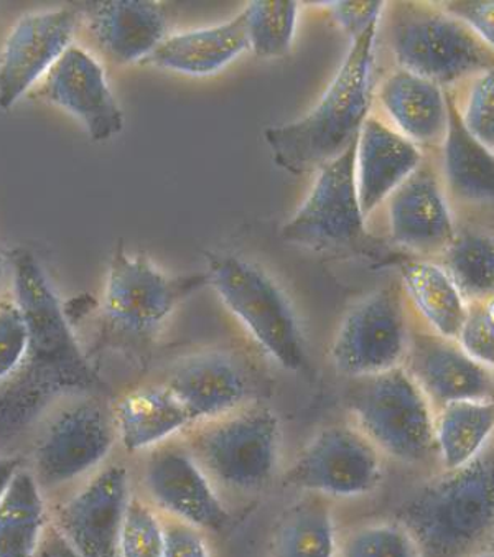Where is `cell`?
Returning <instances> with one entry per match:
<instances>
[{"label": "cell", "instance_id": "obj_34", "mask_svg": "<svg viewBox=\"0 0 494 557\" xmlns=\"http://www.w3.org/2000/svg\"><path fill=\"white\" fill-rule=\"evenodd\" d=\"M342 557H420L412 534L394 521L366 524L346 537Z\"/></svg>", "mask_w": 494, "mask_h": 557}, {"label": "cell", "instance_id": "obj_1", "mask_svg": "<svg viewBox=\"0 0 494 557\" xmlns=\"http://www.w3.org/2000/svg\"><path fill=\"white\" fill-rule=\"evenodd\" d=\"M380 24L351 41L348 53L322 99L294 123L271 126L264 140L272 160L294 175L319 172L345 152L371 114L373 69Z\"/></svg>", "mask_w": 494, "mask_h": 557}, {"label": "cell", "instance_id": "obj_3", "mask_svg": "<svg viewBox=\"0 0 494 557\" xmlns=\"http://www.w3.org/2000/svg\"><path fill=\"white\" fill-rule=\"evenodd\" d=\"M11 269L12 297L28 329L27 360L14 380L53 401L95 386L98 376L44 265L27 249H15Z\"/></svg>", "mask_w": 494, "mask_h": 557}, {"label": "cell", "instance_id": "obj_40", "mask_svg": "<svg viewBox=\"0 0 494 557\" xmlns=\"http://www.w3.org/2000/svg\"><path fill=\"white\" fill-rule=\"evenodd\" d=\"M34 557H83L51 520L48 521Z\"/></svg>", "mask_w": 494, "mask_h": 557}, {"label": "cell", "instance_id": "obj_25", "mask_svg": "<svg viewBox=\"0 0 494 557\" xmlns=\"http://www.w3.org/2000/svg\"><path fill=\"white\" fill-rule=\"evenodd\" d=\"M112 419L118 441L131 454L153 450L194 425L166 384L139 387L119 399Z\"/></svg>", "mask_w": 494, "mask_h": 557}, {"label": "cell", "instance_id": "obj_36", "mask_svg": "<svg viewBox=\"0 0 494 557\" xmlns=\"http://www.w3.org/2000/svg\"><path fill=\"white\" fill-rule=\"evenodd\" d=\"M457 344L478 363L494 371V297L468 304Z\"/></svg>", "mask_w": 494, "mask_h": 557}, {"label": "cell", "instance_id": "obj_29", "mask_svg": "<svg viewBox=\"0 0 494 557\" xmlns=\"http://www.w3.org/2000/svg\"><path fill=\"white\" fill-rule=\"evenodd\" d=\"M48 521L41 486L22 469L0 502V557H34Z\"/></svg>", "mask_w": 494, "mask_h": 557}, {"label": "cell", "instance_id": "obj_28", "mask_svg": "<svg viewBox=\"0 0 494 557\" xmlns=\"http://www.w3.org/2000/svg\"><path fill=\"white\" fill-rule=\"evenodd\" d=\"M439 261L447 269L468 304L494 297V228L461 221L457 235Z\"/></svg>", "mask_w": 494, "mask_h": 557}, {"label": "cell", "instance_id": "obj_17", "mask_svg": "<svg viewBox=\"0 0 494 557\" xmlns=\"http://www.w3.org/2000/svg\"><path fill=\"white\" fill-rule=\"evenodd\" d=\"M144 486L153 505L172 520L213 531L226 527L230 520L213 482L187 447H156L144 466Z\"/></svg>", "mask_w": 494, "mask_h": 557}, {"label": "cell", "instance_id": "obj_10", "mask_svg": "<svg viewBox=\"0 0 494 557\" xmlns=\"http://www.w3.org/2000/svg\"><path fill=\"white\" fill-rule=\"evenodd\" d=\"M118 441L112 412L78 399L51 416L32 454V475L44 488L75 482L101 466Z\"/></svg>", "mask_w": 494, "mask_h": 557}, {"label": "cell", "instance_id": "obj_15", "mask_svg": "<svg viewBox=\"0 0 494 557\" xmlns=\"http://www.w3.org/2000/svg\"><path fill=\"white\" fill-rule=\"evenodd\" d=\"M131 496L129 473L111 466L58 505L50 520L83 557H119V534Z\"/></svg>", "mask_w": 494, "mask_h": 557}, {"label": "cell", "instance_id": "obj_33", "mask_svg": "<svg viewBox=\"0 0 494 557\" xmlns=\"http://www.w3.org/2000/svg\"><path fill=\"white\" fill-rule=\"evenodd\" d=\"M165 528L139 496H131L119 534V557H163Z\"/></svg>", "mask_w": 494, "mask_h": 557}, {"label": "cell", "instance_id": "obj_11", "mask_svg": "<svg viewBox=\"0 0 494 557\" xmlns=\"http://www.w3.org/2000/svg\"><path fill=\"white\" fill-rule=\"evenodd\" d=\"M355 157L356 140L320 169L307 200L282 226L285 242L316 251H333L351 248L365 239L368 220L359 205Z\"/></svg>", "mask_w": 494, "mask_h": 557}, {"label": "cell", "instance_id": "obj_8", "mask_svg": "<svg viewBox=\"0 0 494 557\" xmlns=\"http://www.w3.org/2000/svg\"><path fill=\"white\" fill-rule=\"evenodd\" d=\"M208 286L207 272L170 275L147 256L115 248L102 289V315L114 332L146 338L162 329L176 307Z\"/></svg>", "mask_w": 494, "mask_h": 557}, {"label": "cell", "instance_id": "obj_35", "mask_svg": "<svg viewBox=\"0 0 494 557\" xmlns=\"http://www.w3.org/2000/svg\"><path fill=\"white\" fill-rule=\"evenodd\" d=\"M28 329L21 307L11 299L0 300V383H8L27 360Z\"/></svg>", "mask_w": 494, "mask_h": 557}, {"label": "cell", "instance_id": "obj_12", "mask_svg": "<svg viewBox=\"0 0 494 557\" xmlns=\"http://www.w3.org/2000/svg\"><path fill=\"white\" fill-rule=\"evenodd\" d=\"M383 459L355 424H333L305 445L285 480L316 495L358 498L380 486Z\"/></svg>", "mask_w": 494, "mask_h": 557}, {"label": "cell", "instance_id": "obj_13", "mask_svg": "<svg viewBox=\"0 0 494 557\" xmlns=\"http://www.w3.org/2000/svg\"><path fill=\"white\" fill-rule=\"evenodd\" d=\"M384 205L391 242L417 258H441L457 235L460 218L435 162L425 160Z\"/></svg>", "mask_w": 494, "mask_h": 557}, {"label": "cell", "instance_id": "obj_2", "mask_svg": "<svg viewBox=\"0 0 494 557\" xmlns=\"http://www.w3.org/2000/svg\"><path fill=\"white\" fill-rule=\"evenodd\" d=\"M420 557H478L494 541V441L478 459L441 472L396 513Z\"/></svg>", "mask_w": 494, "mask_h": 557}, {"label": "cell", "instance_id": "obj_21", "mask_svg": "<svg viewBox=\"0 0 494 557\" xmlns=\"http://www.w3.org/2000/svg\"><path fill=\"white\" fill-rule=\"evenodd\" d=\"M85 21L99 51L118 65L143 63L170 30L165 5L149 0L91 2Z\"/></svg>", "mask_w": 494, "mask_h": 557}, {"label": "cell", "instance_id": "obj_19", "mask_svg": "<svg viewBox=\"0 0 494 557\" xmlns=\"http://www.w3.org/2000/svg\"><path fill=\"white\" fill-rule=\"evenodd\" d=\"M425 152L378 114H369L356 139L359 205L368 220L425 162Z\"/></svg>", "mask_w": 494, "mask_h": 557}, {"label": "cell", "instance_id": "obj_39", "mask_svg": "<svg viewBox=\"0 0 494 557\" xmlns=\"http://www.w3.org/2000/svg\"><path fill=\"white\" fill-rule=\"evenodd\" d=\"M165 550L163 557H210L207 541L197 528L182 521L163 523Z\"/></svg>", "mask_w": 494, "mask_h": 557}, {"label": "cell", "instance_id": "obj_41", "mask_svg": "<svg viewBox=\"0 0 494 557\" xmlns=\"http://www.w3.org/2000/svg\"><path fill=\"white\" fill-rule=\"evenodd\" d=\"M22 460L14 456H0V502L8 495L15 476L21 473Z\"/></svg>", "mask_w": 494, "mask_h": 557}, {"label": "cell", "instance_id": "obj_27", "mask_svg": "<svg viewBox=\"0 0 494 557\" xmlns=\"http://www.w3.org/2000/svg\"><path fill=\"white\" fill-rule=\"evenodd\" d=\"M494 441V398L452 403L435 411L441 472L468 466Z\"/></svg>", "mask_w": 494, "mask_h": 557}, {"label": "cell", "instance_id": "obj_43", "mask_svg": "<svg viewBox=\"0 0 494 557\" xmlns=\"http://www.w3.org/2000/svg\"><path fill=\"white\" fill-rule=\"evenodd\" d=\"M478 557H494V550L493 549L486 550V553H483V554H481V556H478Z\"/></svg>", "mask_w": 494, "mask_h": 557}, {"label": "cell", "instance_id": "obj_24", "mask_svg": "<svg viewBox=\"0 0 494 557\" xmlns=\"http://www.w3.org/2000/svg\"><path fill=\"white\" fill-rule=\"evenodd\" d=\"M249 50L246 14L213 27L169 35L144 65L188 76H210Z\"/></svg>", "mask_w": 494, "mask_h": 557}, {"label": "cell", "instance_id": "obj_9", "mask_svg": "<svg viewBox=\"0 0 494 557\" xmlns=\"http://www.w3.org/2000/svg\"><path fill=\"white\" fill-rule=\"evenodd\" d=\"M412 330L400 286L380 287L353 304L339 322L330 348L333 367L353 380L404 367Z\"/></svg>", "mask_w": 494, "mask_h": 557}, {"label": "cell", "instance_id": "obj_31", "mask_svg": "<svg viewBox=\"0 0 494 557\" xmlns=\"http://www.w3.org/2000/svg\"><path fill=\"white\" fill-rule=\"evenodd\" d=\"M249 50L259 59H282L294 44L297 2L262 0L244 8Z\"/></svg>", "mask_w": 494, "mask_h": 557}, {"label": "cell", "instance_id": "obj_14", "mask_svg": "<svg viewBox=\"0 0 494 557\" xmlns=\"http://www.w3.org/2000/svg\"><path fill=\"white\" fill-rule=\"evenodd\" d=\"M78 15L73 9L32 12L15 22L0 50V108H14L73 45Z\"/></svg>", "mask_w": 494, "mask_h": 557}, {"label": "cell", "instance_id": "obj_38", "mask_svg": "<svg viewBox=\"0 0 494 557\" xmlns=\"http://www.w3.org/2000/svg\"><path fill=\"white\" fill-rule=\"evenodd\" d=\"M442 5L494 53V0H452Z\"/></svg>", "mask_w": 494, "mask_h": 557}, {"label": "cell", "instance_id": "obj_16", "mask_svg": "<svg viewBox=\"0 0 494 557\" xmlns=\"http://www.w3.org/2000/svg\"><path fill=\"white\" fill-rule=\"evenodd\" d=\"M38 96L72 114L98 143L112 139L124 127V116L104 69L78 45L73 44L41 79Z\"/></svg>", "mask_w": 494, "mask_h": 557}, {"label": "cell", "instance_id": "obj_32", "mask_svg": "<svg viewBox=\"0 0 494 557\" xmlns=\"http://www.w3.org/2000/svg\"><path fill=\"white\" fill-rule=\"evenodd\" d=\"M450 96L465 129L494 152V65L474 73Z\"/></svg>", "mask_w": 494, "mask_h": 557}, {"label": "cell", "instance_id": "obj_22", "mask_svg": "<svg viewBox=\"0 0 494 557\" xmlns=\"http://www.w3.org/2000/svg\"><path fill=\"white\" fill-rule=\"evenodd\" d=\"M166 386L187 409L194 425L246 406L249 381L243 364L226 351H201L180 361Z\"/></svg>", "mask_w": 494, "mask_h": 557}, {"label": "cell", "instance_id": "obj_7", "mask_svg": "<svg viewBox=\"0 0 494 557\" xmlns=\"http://www.w3.org/2000/svg\"><path fill=\"white\" fill-rule=\"evenodd\" d=\"M192 428L185 447L211 482L234 492H255L277 472L281 419L265 406H243Z\"/></svg>", "mask_w": 494, "mask_h": 557}, {"label": "cell", "instance_id": "obj_23", "mask_svg": "<svg viewBox=\"0 0 494 557\" xmlns=\"http://www.w3.org/2000/svg\"><path fill=\"white\" fill-rule=\"evenodd\" d=\"M437 153L439 174L458 218L494 211V152L465 129L454 101L450 126Z\"/></svg>", "mask_w": 494, "mask_h": 557}, {"label": "cell", "instance_id": "obj_4", "mask_svg": "<svg viewBox=\"0 0 494 557\" xmlns=\"http://www.w3.org/2000/svg\"><path fill=\"white\" fill-rule=\"evenodd\" d=\"M386 44L397 69L447 91L494 65L493 51L442 2H396L386 25Z\"/></svg>", "mask_w": 494, "mask_h": 557}, {"label": "cell", "instance_id": "obj_6", "mask_svg": "<svg viewBox=\"0 0 494 557\" xmlns=\"http://www.w3.org/2000/svg\"><path fill=\"white\" fill-rule=\"evenodd\" d=\"M356 381L349 401L353 424L383 457L404 466H439L435 409L406 368Z\"/></svg>", "mask_w": 494, "mask_h": 557}, {"label": "cell", "instance_id": "obj_30", "mask_svg": "<svg viewBox=\"0 0 494 557\" xmlns=\"http://www.w3.org/2000/svg\"><path fill=\"white\" fill-rule=\"evenodd\" d=\"M332 510L320 495L300 499L284 511L271 541V557H335Z\"/></svg>", "mask_w": 494, "mask_h": 557}, {"label": "cell", "instance_id": "obj_37", "mask_svg": "<svg viewBox=\"0 0 494 557\" xmlns=\"http://www.w3.org/2000/svg\"><path fill=\"white\" fill-rule=\"evenodd\" d=\"M326 9L332 14L333 21L338 24L349 38L356 40L361 37L369 27L380 24L386 11V2L369 0V2H326Z\"/></svg>", "mask_w": 494, "mask_h": 557}, {"label": "cell", "instance_id": "obj_5", "mask_svg": "<svg viewBox=\"0 0 494 557\" xmlns=\"http://www.w3.org/2000/svg\"><path fill=\"white\" fill-rule=\"evenodd\" d=\"M208 286L256 344L292 373L308 370L307 345L297 313L274 278L237 255L208 256Z\"/></svg>", "mask_w": 494, "mask_h": 557}, {"label": "cell", "instance_id": "obj_26", "mask_svg": "<svg viewBox=\"0 0 494 557\" xmlns=\"http://www.w3.org/2000/svg\"><path fill=\"white\" fill-rule=\"evenodd\" d=\"M400 289L429 332L457 341L467 319L468 300L439 259L404 262Z\"/></svg>", "mask_w": 494, "mask_h": 557}, {"label": "cell", "instance_id": "obj_42", "mask_svg": "<svg viewBox=\"0 0 494 557\" xmlns=\"http://www.w3.org/2000/svg\"><path fill=\"white\" fill-rule=\"evenodd\" d=\"M4 274H5V258H4V255H2V251H0V284H2V281H4Z\"/></svg>", "mask_w": 494, "mask_h": 557}, {"label": "cell", "instance_id": "obj_20", "mask_svg": "<svg viewBox=\"0 0 494 557\" xmlns=\"http://www.w3.org/2000/svg\"><path fill=\"white\" fill-rule=\"evenodd\" d=\"M393 129L425 152L439 150L450 126V91L437 83L396 69L381 79L373 99Z\"/></svg>", "mask_w": 494, "mask_h": 557}, {"label": "cell", "instance_id": "obj_18", "mask_svg": "<svg viewBox=\"0 0 494 557\" xmlns=\"http://www.w3.org/2000/svg\"><path fill=\"white\" fill-rule=\"evenodd\" d=\"M404 368L435 411L452 403L494 398V371L474 361L457 341L412 330Z\"/></svg>", "mask_w": 494, "mask_h": 557}]
</instances>
